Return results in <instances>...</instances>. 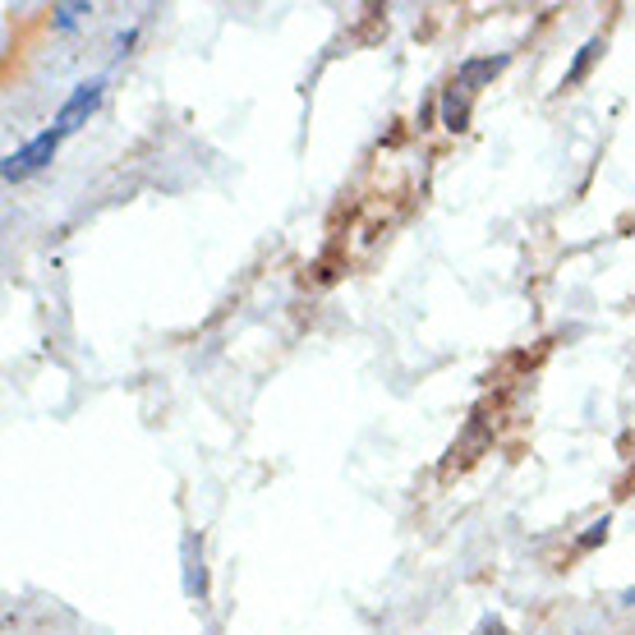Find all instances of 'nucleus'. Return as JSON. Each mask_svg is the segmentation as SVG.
<instances>
[{
  "mask_svg": "<svg viewBox=\"0 0 635 635\" xmlns=\"http://www.w3.org/2000/svg\"><path fill=\"white\" fill-rule=\"evenodd\" d=\"M55 143H61V129H47V134H37L33 143L10 152L5 166H0V170H5V180H24V176H33V170H42L55 157Z\"/></svg>",
  "mask_w": 635,
  "mask_h": 635,
  "instance_id": "nucleus-1",
  "label": "nucleus"
},
{
  "mask_svg": "<svg viewBox=\"0 0 635 635\" xmlns=\"http://www.w3.org/2000/svg\"><path fill=\"white\" fill-rule=\"evenodd\" d=\"M102 88H106L102 79H88V84H79V88H74L69 98L61 102V111H55V129H61V134L79 129V125L88 120V115L98 111V102H102Z\"/></svg>",
  "mask_w": 635,
  "mask_h": 635,
  "instance_id": "nucleus-2",
  "label": "nucleus"
},
{
  "mask_svg": "<svg viewBox=\"0 0 635 635\" xmlns=\"http://www.w3.org/2000/svg\"><path fill=\"white\" fill-rule=\"evenodd\" d=\"M185 594L189 599H203L207 594V571H203V548L194 534H185Z\"/></svg>",
  "mask_w": 635,
  "mask_h": 635,
  "instance_id": "nucleus-3",
  "label": "nucleus"
},
{
  "mask_svg": "<svg viewBox=\"0 0 635 635\" xmlns=\"http://www.w3.org/2000/svg\"><path fill=\"white\" fill-rule=\"evenodd\" d=\"M507 61H503V55H497V61H470L466 69H460V88H470L474 79H488V74H497V69H503Z\"/></svg>",
  "mask_w": 635,
  "mask_h": 635,
  "instance_id": "nucleus-4",
  "label": "nucleus"
},
{
  "mask_svg": "<svg viewBox=\"0 0 635 635\" xmlns=\"http://www.w3.org/2000/svg\"><path fill=\"white\" fill-rule=\"evenodd\" d=\"M442 115H447V129H466V102H456V88L442 98Z\"/></svg>",
  "mask_w": 635,
  "mask_h": 635,
  "instance_id": "nucleus-5",
  "label": "nucleus"
},
{
  "mask_svg": "<svg viewBox=\"0 0 635 635\" xmlns=\"http://www.w3.org/2000/svg\"><path fill=\"white\" fill-rule=\"evenodd\" d=\"M594 51H599V42H585V47H581V55H575V65L567 69V84H575V79H581V74L589 69V61H594Z\"/></svg>",
  "mask_w": 635,
  "mask_h": 635,
  "instance_id": "nucleus-6",
  "label": "nucleus"
},
{
  "mask_svg": "<svg viewBox=\"0 0 635 635\" xmlns=\"http://www.w3.org/2000/svg\"><path fill=\"white\" fill-rule=\"evenodd\" d=\"M79 14H88V5H74V0L69 5H55V28H74L79 24Z\"/></svg>",
  "mask_w": 635,
  "mask_h": 635,
  "instance_id": "nucleus-7",
  "label": "nucleus"
},
{
  "mask_svg": "<svg viewBox=\"0 0 635 635\" xmlns=\"http://www.w3.org/2000/svg\"><path fill=\"white\" fill-rule=\"evenodd\" d=\"M604 538H608V521H594V525H589V530L581 534V548L589 553V548H599V544H604Z\"/></svg>",
  "mask_w": 635,
  "mask_h": 635,
  "instance_id": "nucleus-8",
  "label": "nucleus"
},
{
  "mask_svg": "<svg viewBox=\"0 0 635 635\" xmlns=\"http://www.w3.org/2000/svg\"><path fill=\"white\" fill-rule=\"evenodd\" d=\"M134 42H139V33H134V28H129V33H120V42H115V55H129V47H134Z\"/></svg>",
  "mask_w": 635,
  "mask_h": 635,
  "instance_id": "nucleus-9",
  "label": "nucleus"
},
{
  "mask_svg": "<svg viewBox=\"0 0 635 635\" xmlns=\"http://www.w3.org/2000/svg\"><path fill=\"white\" fill-rule=\"evenodd\" d=\"M479 635H507V631H503V622H484V631H479Z\"/></svg>",
  "mask_w": 635,
  "mask_h": 635,
  "instance_id": "nucleus-10",
  "label": "nucleus"
},
{
  "mask_svg": "<svg viewBox=\"0 0 635 635\" xmlns=\"http://www.w3.org/2000/svg\"><path fill=\"white\" fill-rule=\"evenodd\" d=\"M622 604H635V589H626V594H622Z\"/></svg>",
  "mask_w": 635,
  "mask_h": 635,
  "instance_id": "nucleus-11",
  "label": "nucleus"
}]
</instances>
